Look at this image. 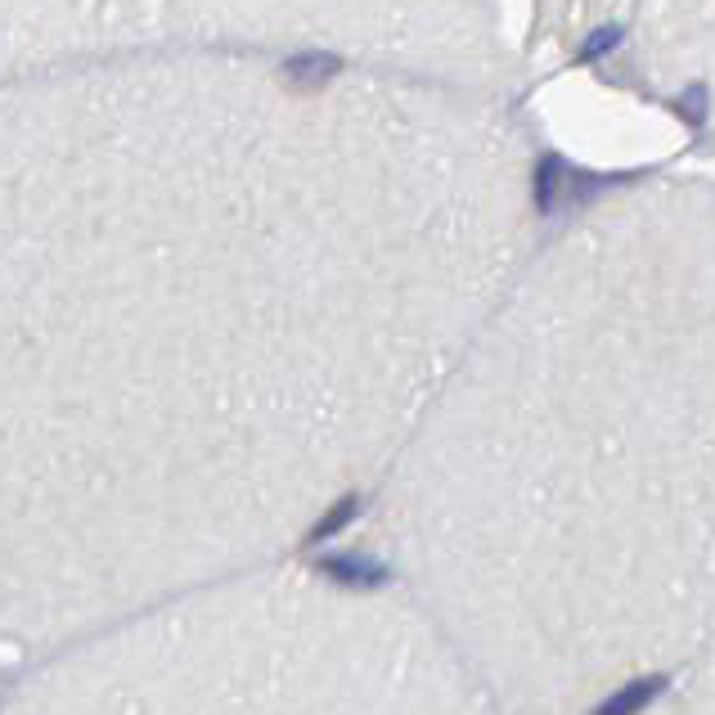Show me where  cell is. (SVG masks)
<instances>
[{
    "mask_svg": "<svg viewBox=\"0 0 715 715\" xmlns=\"http://www.w3.org/2000/svg\"><path fill=\"white\" fill-rule=\"evenodd\" d=\"M329 77H338V59L334 54H297V59H288V82L302 86V91H315Z\"/></svg>",
    "mask_w": 715,
    "mask_h": 715,
    "instance_id": "obj_1",
    "label": "cell"
},
{
    "mask_svg": "<svg viewBox=\"0 0 715 715\" xmlns=\"http://www.w3.org/2000/svg\"><path fill=\"white\" fill-rule=\"evenodd\" d=\"M567 185H571V176H567L562 158H545V162H540V171H536V203H540L545 212H554Z\"/></svg>",
    "mask_w": 715,
    "mask_h": 715,
    "instance_id": "obj_2",
    "label": "cell"
},
{
    "mask_svg": "<svg viewBox=\"0 0 715 715\" xmlns=\"http://www.w3.org/2000/svg\"><path fill=\"white\" fill-rule=\"evenodd\" d=\"M653 697H658V680H643V684H630V688H621L617 697H608L595 715H639Z\"/></svg>",
    "mask_w": 715,
    "mask_h": 715,
    "instance_id": "obj_3",
    "label": "cell"
},
{
    "mask_svg": "<svg viewBox=\"0 0 715 715\" xmlns=\"http://www.w3.org/2000/svg\"><path fill=\"white\" fill-rule=\"evenodd\" d=\"M356 513V500H343L334 513H324L319 517V523H315V532H311V545H319L324 536H334V532H343V523H347V517Z\"/></svg>",
    "mask_w": 715,
    "mask_h": 715,
    "instance_id": "obj_4",
    "label": "cell"
},
{
    "mask_svg": "<svg viewBox=\"0 0 715 715\" xmlns=\"http://www.w3.org/2000/svg\"><path fill=\"white\" fill-rule=\"evenodd\" d=\"M324 571L347 576V580H374V576H378V567H374V562H365V558H338V562H329Z\"/></svg>",
    "mask_w": 715,
    "mask_h": 715,
    "instance_id": "obj_5",
    "label": "cell"
},
{
    "mask_svg": "<svg viewBox=\"0 0 715 715\" xmlns=\"http://www.w3.org/2000/svg\"><path fill=\"white\" fill-rule=\"evenodd\" d=\"M617 41H621V28H599V32L590 36V45L580 50V59H599V54H603V50H612Z\"/></svg>",
    "mask_w": 715,
    "mask_h": 715,
    "instance_id": "obj_6",
    "label": "cell"
}]
</instances>
